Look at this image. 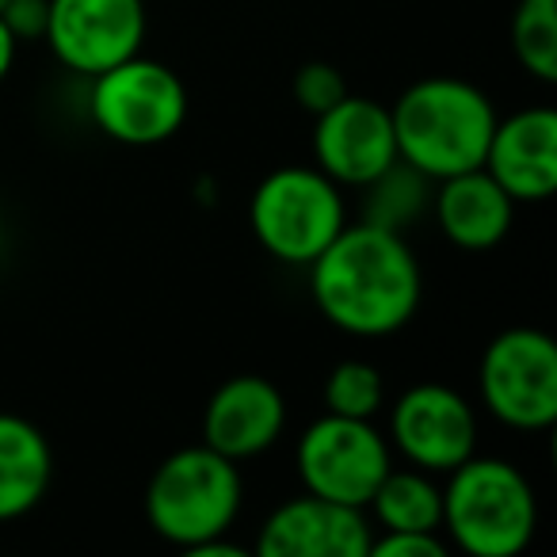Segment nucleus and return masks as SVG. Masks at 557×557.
<instances>
[{"label": "nucleus", "mask_w": 557, "mask_h": 557, "mask_svg": "<svg viewBox=\"0 0 557 557\" xmlns=\"http://www.w3.org/2000/svg\"><path fill=\"white\" fill-rule=\"evenodd\" d=\"M310 295L329 325L374 341L417 318L424 275L405 233L348 222L310 263Z\"/></svg>", "instance_id": "1"}, {"label": "nucleus", "mask_w": 557, "mask_h": 557, "mask_svg": "<svg viewBox=\"0 0 557 557\" xmlns=\"http://www.w3.org/2000/svg\"><path fill=\"white\" fill-rule=\"evenodd\" d=\"M389 119H394L397 157L435 184L485 164L496 108L470 81L424 77L397 96Z\"/></svg>", "instance_id": "2"}, {"label": "nucleus", "mask_w": 557, "mask_h": 557, "mask_svg": "<svg viewBox=\"0 0 557 557\" xmlns=\"http://www.w3.org/2000/svg\"><path fill=\"white\" fill-rule=\"evenodd\" d=\"M443 531L470 557H519L539 531L531 481L504 458L470 455L443 485Z\"/></svg>", "instance_id": "3"}, {"label": "nucleus", "mask_w": 557, "mask_h": 557, "mask_svg": "<svg viewBox=\"0 0 557 557\" xmlns=\"http://www.w3.org/2000/svg\"><path fill=\"white\" fill-rule=\"evenodd\" d=\"M240 466L199 447H180L153 470L146 485V519L169 546L187 549L218 534H230L240 516Z\"/></svg>", "instance_id": "4"}, {"label": "nucleus", "mask_w": 557, "mask_h": 557, "mask_svg": "<svg viewBox=\"0 0 557 557\" xmlns=\"http://www.w3.org/2000/svg\"><path fill=\"white\" fill-rule=\"evenodd\" d=\"M248 222L268 256L290 268H310L348 225L344 187L310 164H287L256 184Z\"/></svg>", "instance_id": "5"}, {"label": "nucleus", "mask_w": 557, "mask_h": 557, "mask_svg": "<svg viewBox=\"0 0 557 557\" xmlns=\"http://www.w3.org/2000/svg\"><path fill=\"white\" fill-rule=\"evenodd\" d=\"M187 88L164 62L153 58H126L111 70L96 73L88 111L92 123L119 146H161L176 138L187 123Z\"/></svg>", "instance_id": "6"}, {"label": "nucleus", "mask_w": 557, "mask_h": 557, "mask_svg": "<svg viewBox=\"0 0 557 557\" xmlns=\"http://www.w3.org/2000/svg\"><path fill=\"white\" fill-rule=\"evenodd\" d=\"M481 405L516 432H546L557 420V344L542 329H504L481 351Z\"/></svg>", "instance_id": "7"}, {"label": "nucleus", "mask_w": 557, "mask_h": 557, "mask_svg": "<svg viewBox=\"0 0 557 557\" xmlns=\"http://www.w3.org/2000/svg\"><path fill=\"white\" fill-rule=\"evenodd\" d=\"M295 466L306 493L367 511L379 481L394 466V450L386 435L374 428V420L325 412L302 432L295 447Z\"/></svg>", "instance_id": "8"}, {"label": "nucleus", "mask_w": 557, "mask_h": 557, "mask_svg": "<svg viewBox=\"0 0 557 557\" xmlns=\"http://www.w3.org/2000/svg\"><path fill=\"white\" fill-rule=\"evenodd\" d=\"M146 27V0H50L42 39L65 70L92 81L141 54Z\"/></svg>", "instance_id": "9"}, {"label": "nucleus", "mask_w": 557, "mask_h": 557, "mask_svg": "<svg viewBox=\"0 0 557 557\" xmlns=\"http://www.w3.org/2000/svg\"><path fill=\"white\" fill-rule=\"evenodd\" d=\"M389 450L428 473H450L478 455V417L458 389L420 382L405 389L389 412Z\"/></svg>", "instance_id": "10"}, {"label": "nucleus", "mask_w": 557, "mask_h": 557, "mask_svg": "<svg viewBox=\"0 0 557 557\" xmlns=\"http://www.w3.org/2000/svg\"><path fill=\"white\" fill-rule=\"evenodd\" d=\"M313 157L318 169L341 187H367L389 164H397V138L389 108L367 96H344L318 115L313 126Z\"/></svg>", "instance_id": "11"}, {"label": "nucleus", "mask_w": 557, "mask_h": 557, "mask_svg": "<svg viewBox=\"0 0 557 557\" xmlns=\"http://www.w3.org/2000/svg\"><path fill=\"white\" fill-rule=\"evenodd\" d=\"M371 523L363 508L321 500L306 493L278 504L260 527L256 554L260 557H367L371 554Z\"/></svg>", "instance_id": "12"}, {"label": "nucleus", "mask_w": 557, "mask_h": 557, "mask_svg": "<svg viewBox=\"0 0 557 557\" xmlns=\"http://www.w3.org/2000/svg\"><path fill=\"white\" fill-rule=\"evenodd\" d=\"M283 428H287V397L263 374H237L222 382L202 412V443L233 462L275 447Z\"/></svg>", "instance_id": "13"}, {"label": "nucleus", "mask_w": 557, "mask_h": 557, "mask_svg": "<svg viewBox=\"0 0 557 557\" xmlns=\"http://www.w3.org/2000/svg\"><path fill=\"white\" fill-rule=\"evenodd\" d=\"M481 169L516 202H546L557 191V111L523 108L496 119Z\"/></svg>", "instance_id": "14"}, {"label": "nucleus", "mask_w": 557, "mask_h": 557, "mask_svg": "<svg viewBox=\"0 0 557 557\" xmlns=\"http://www.w3.org/2000/svg\"><path fill=\"white\" fill-rule=\"evenodd\" d=\"M435 184V222L455 248L488 252L508 237L516 222V199L485 169L455 172Z\"/></svg>", "instance_id": "15"}, {"label": "nucleus", "mask_w": 557, "mask_h": 557, "mask_svg": "<svg viewBox=\"0 0 557 557\" xmlns=\"http://www.w3.org/2000/svg\"><path fill=\"white\" fill-rule=\"evenodd\" d=\"M54 478V450L39 424L0 412V523L24 519L42 504Z\"/></svg>", "instance_id": "16"}, {"label": "nucleus", "mask_w": 557, "mask_h": 557, "mask_svg": "<svg viewBox=\"0 0 557 557\" xmlns=\"http://www.w3.org/2000/svg\"><path fill=\"white\" fill-rule=\"evenodd\" d=\"M382 531H435L443 527V485H435V473L405 466L379 481L371 504Z\"/></svg>", "instance_id": "17"}, {"label": "nucleus", "mask_w": 557, "mask_h": 557, "mask_svg": "<svg viewBox=\"0 0 557 557\" xmlns=\"http://www.w3.org/2000/svg\"><path fill=\"white\" fill-rule=\"evenodd\" d=\"M428 184H432V180L420 176V172L409 169L405 161L389 164L379 180H371L367 187H359V191H367L363 222H374V225H386V230L405 233L420 218V210H424Z\"/></svg>", "instance_id": "18"}, {"label": "nucleus", "mask_w": 557, "mask_h": 557, "mask_svg": "<svg viewBox=\"0 0 557 557\" xmlns=\"http://www.w3.org/2000/svg\"><path fill=\"white\" fill-rule=\"evenodd\" d=\"M511 54L542 85L557 81V0H519L511 16Z\"/></svg>", "instance_id": "19"}, {"label": "nucleus", "mask_w": 557, "mask_h": 557, "mask_svg": "<svg viewBox=\"0 0 557 557\" xmlns=\"http://www.w3.org/2000/svg\"><path fill=\"white\" fill-rule=\"evenodd\" d=\"M382 374L367 359H344L325 379V412L351 420H374L382 409Z\"/></svg>", "instance_id": "20"}, {"label": "nucleus", "mask_w": 557, "mask_h": 557, "mask_svg": "<svg viewBox=\"0 0 557 557\" xmlns=\"http://www.w3.org/2000/svg\"><path fill=\"white\" fill-rule=\"evenodd\" d=\"M348 96V81L336 65L329 62H306L302 70L295 73V100L302 111H310L313 119L321 111H329L333 103H341Z\"/></svg>", "instance_id": "21"}, {"label": "nucleus", "mask_w": 557, "mask_h": 557, "mask_svg": "<svg viewBox=\"0 0 557 557\" xmlns=\"http://www.w3.org/2000/svg\"><path fill=\"white\" fill-rule=\"evenodd\" d=\"M367 557H447V542L435 531H382Z\"/></svg>", "instance_id": "22"}, {"label": "nucleus", "mask_w": 557, "mask_h": 557, "mask_svg": "<svg viewBox=\"0 0 557 557\" xmlns=\"http://www.w3.org/2000/svg\"><path fill=\"white\" fill-rule=\"evenodd\" d=\"M47 16H50V0H9L0 9V20L16 35V42H35L47 35Z\"/></svg>", "instance_id": "23"}, {"label": "nucleus", "mask_w": 557, "mask_h": 557, "mask_svg": "<svg viewBox=\"0 0 557 557\" xmlns=\"http://www.w3.org/2000/svg\"><path fill=\"white\" fill-rule=\"evenodd\" d=\"M184 554L187 557H245V546H237V542H230L225 534H218V539H207V542H199V546H187Z\"/></svg>", "instance_id": "24"}, {"label": "nucleus", "mask_w": 557, "mask_h": 557, "mask_svg": "<svg viewBox=\"0 0 557 557\" xmlns=\"http://www.w3.org/2000/svg\"><path fill=\"white\" fill-rule=\"evenodd\" d=\"M16 54H20L16 35H12L9 27H4V20H0V81L12 73V65H16Z\"/></svg>", "instance_id": "25"}, {"label": "nucleus", "mask_w": 557, "mask_h": 557, "mask_svg": "<svg viewBox=\"0 0 557 557\" xmlns=\"http://www.w3.org/2000/svg\"><path fill=\"white\" fill-rule=\"evenodd\" d=\"M4 4H9V0H0V9H4Z\"/></svg>", "instance_id": "26"}]
</instances>
